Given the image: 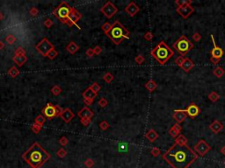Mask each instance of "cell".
<instances>
[{
    "label": "cell",
    "instance_id": "5b68a950",
    "mask_svg": "<svg viewBox=\"0 0 225 168\" xmlns=\"http://www.w3.org/2000/svg\"><path fill=\"white\" fill-rule=\"evenodd\" d=\"M193 44L192 42L185 36V35H181L177 40L176 42H174L173 45H172V47L174 49L177 50V52L181 55V56H184L190 51L193 48Z\"/></svg>",
    "mask_w": 225,
    "mask_h": 168
},
{
    "label": "cell",
    "instance_id": "7402d4cb",
    "mask_svg": "<svg viewBox=\"0 0 225 168\" xmlns=\"http://www.w3.org/2000/svg\"><path fill=\"white\" fill-rule=\"evenodd\" d=\"M145 137H146V138L149 140L150 142L153 143V142H155V140H157V139L158 138V133L156 131H155V130L150 129V130H149V131H147Z\"/></svg>",
    "mask_w": 225,
    "mask_h": 168
},
{
    "label": "cell",
    "instance_id": "484cf974",
    "mask_svg": "<svg viewBox=\"0 0 225 168\" xmlns=\"http://www.w3.org/2000/svg\"><path fill=\"white\" fill-rule=\"evenodd\" d=\"M66 49H67V51H68L69 53H70L71 54H74V53L79 49V47L75 43V42L71 41V42H69V44L67 46Z\"/></svg>",
    "mask_w": 225,
    "mask_h": 168
},
{
    "label": "cell",
    "instance_id": "83f0119b",
    "mask_svg": "<svg viewBox=\"0 0 225 168\" xmlns=\"http://www.w3.org/2000/svg\"><path fill=\"white\" fill-rule=\"evenodd\" d=\"M208 99L212 102V103H216L219 99H220V95L216 92V91H212L211 93L208 94Z\"/></svg>",
    "mask_w": 225,
    "mask_h": 168
},
{
    "label": "cell",
    "instance_id": "8992f818",
    "mask_svg": "<svg viewBox=\"0 0 225 168\" xmlns=\"http://www.w3.org/2000/svg\"><path fill=\"white\" fill-rule=\"evenodd\" d=\"M72 8L70 7L66 2H62L58 7L54 11V15L59 19L63 23H67V20L71 13Z\"/></svg>",
    "mask_w": 225,
    "mask_h": 168
},
{
    "label": "cell",
    "instance_id": "c3c4849f",
    "mask_svg": "<svg viewBox=\"0 0 225 168\" xmlns=\"http://www.w3.org/2000/svg\"><path fill=\"white\" fill-rule=\"evenodd\" d=\"M80 121H81L82 124L84 126H88L91 123V118H82V119H80Z\"/></svg>",
    "mask_w": 225,
    "mask_h": 168
},
{
    "label": "cell",
    "instance_id": "44dd1931",
    "mask_svg": "<svg viewBox=\"0 0 225 168\" xmlns=\"http://www.w3.org/2000/svg\"><path fill=\"white\" fill-rule=\"evenodd\" d=\"M12 60L19 67H22L27 61L28 58H27V56H26V55H14Z\"/></svg>",
    "mask_w": 225,
    "mask_h": 168
},
{
    "label": "cell",
    "instance_id": "ba28073f",
    "mask_svg": "<svg viewBox=\"0 0 225 168\" xmlns=\"http://www.w3.org/2000/svg\"><path fill=\"white\" fill-rule=\"evenodd\" d=\"M35 48H36V50L40 53H41L43 56H47L51 50L55 49L54 46L50 43L49 40L48 39H46V38H44L43 39H41L39 42V44H37L35 46Z\"/></svg>",
    "mask_w": 225,
    "mask_h": 168
},
{
    "label": "cell",
    "instance_id": "d6a6232c",
    "mask_svg": "<svg viewBox=\"0 0 225 168\" xmlns=\"http://www.w3.org/2000/svg\"><path fill=\"white\" fill-rule=\"evenodd\" d=\"M150 153H151V155L154 156V157H158L160 154H161V151L159 148L158 147H153L151 150H150Z\"/></svg>",
    "mask_w": 225,
    "mask_h": 168
},
{
    "label": "cell",
    "instance_id": "52a82bcc",
    "mask_svg": "<svg viewBox=\"0 0 225 168\" xmlns=\"http://www.w3.org/2000/svg\"><path fill=\"white\" fill-rule=\"evenodd\" d=\"M63 109L58 105H53L51 103H48V105L42 109V115L46 118L51 119L55 117H60L61 113L63 112Z\"/></svg>",
    "mask_w": 225,
    "mask_h": 168
},
{
    "label": "cell",
    "instance_id": "f907efd6",
    "mask_svg": "<svg viewBox=\"0 0 225 168\" xmlns=\"http://www.w3.org/2000/svg\"><path fill=\"white\" fill-rule=\"evenodd\" d=\"M84 165H86V167H88V168H91V167H92V166L94 165V162H93V160H92V159H89L86 160V162H84Z\"/></svg>",
    "mask_w": 225,
    "mask_h": 168
},
{
    "label": "cell",
    "instance_id": "74e56055",
    "mask_svg": "<svg viewBox=\"0 0 225 168\" xmlns=\"http://www.w3.org/2000/svg\"><path fill=\"white\" fill-rule=\"evenodd\" d=\"M111 27H112V25L110 24V23H108V22H106V23H105L102 26H101V28H102V30L106 33H108L109 32V30L111 29Z\"/></svg>",
    "mask_w": 225,
    "mask_h": 168
},
{
    "label": "cell",
    "instance_id": "f546056e",
    "mask_svg": "<svg viewBox=\"0 0 225 168\" xmlns=\"http://www.w3.org/2000/svg\"><path fill=\"white\" fill-rule=\"evenodd\" d=\"M193 3L192 0H176L175 4L178 5V7L185 6V5H189Z\"/></svg>",
    "mask_w": 225,
    "mask_h": 168
},
{
    "label": "cell",
    "instance_id": "603a6c76",
    "mask_svg": "<svg viewBox=\"0 0 225 168\" xmlns=\"http://www.w3.org/2000/svg\"><path fill=\"white\" fill-rule=\"evenodd\" d=\"M83 96L84 97V99H90L93 100L94 98L97 96V93H95L91 88H88L86 91L83 93Z\"/></svg>",
    "mask_w": 225,
    "mask_h": 168
},
{
    "label": "cell",
    "instance_id": "30bf717a",
    "mask_svg": "<svg viewBox=\"0 0 225 168\" xmlns=\"http://www.w3.org/2000/svg\"><path fill=\"white\" fill-rule=\"evenodd\" d=\"M100 11L104 14V15H105L106 18L111 19L113 16L115 15V14L117 13L118 9L116 8V6H115L114 4H113L112 2L108 1V2H106V3L104 5V6L100 9Z\"/></svg>",
    "mask_w": 225,
    "mask_h": 168
},
{
    "label": "cell",
    "instance_id": "d590c367",
    "mask_svg": "<svg viewBox=\"0 0 225 168\" xmlns=\"http://www.w3.org/2000/svg\"><path fill=\"white\" fill-rule=\"evenodd\" d=\"M41 127H42L41 125H40V124L36 123H34V125L32 126V131H33L35 134H37V133H39L40 131L41 130Z\"/></svg>",
    "mask_w": 225,
    "mask_h": 168
},
{
    "label": "cell",
    "instance_id": "9c48e42d",
    "mask_svg": "<svg viewBox=\"0 0 225 168\" xmlns=\"http://www.w3.org/2000/svg\"><path fill=\"white\" fill-rule=\"evenodd\" d=\"M194 151L196 152V154L200 157H204L205 154L207 153V151H209L211 150L210 145L205 141L203 139H200L197 144H195L194 147H193Z\"/></svg>",
    "mask_w": 225,
    "mask_h": 168
},
{
    "label": "cell",
    "instance_id": "e7e4bbea",
    "mask_svg": "<svg viewBox=\"0 0 225 168\" xmlns=\"http://www.w3.org/2000/svg\"><path fill=\"white\" fill-rule=\"evenodd\" d=\"M224 165H225V160H224Z\"/></svg>",
    "mask_w": 225,
    "mask_h": 168
},
{
    "label": "cell",
    "instance_id": "6f0895ef",
    "mask_svg": "<svg viewBox=\"0 0 225 168\" xmlns=\"http://www.w3.org/2000/svg\"><path fill=\"white\" fill-rule=\"evenodd\" d=\"M30 14L32 16H36L37 14H38V10H37V8H32L31 9V11H30Z\"/></svg>",
    "mask_w": 225,
    "mask_h": 168
},
{
    "label": "cell",
    "instance_id": "7a4b0ae2",
    "mask_svg": "<svg viewBox=\"0 0 225 168\" xmlns=\"http://www.w3.org/2000/svg\"><path fill=\"white\" fill-rule=\"evenodd\" d=\"M22 159L33 168H40L50 159V154L35 142L23 154Z\"/></svg>",
    "mask_w": 225,
    "mask_h": 168
},
{
    "label": "cell",
    "instance_id": "9f6ffc18",
    "mask_svg": "<svg viewBox=\"0 0 225 168\" xmlns=\"http://www.w3.org/2000/svg\"><path fill=\"white\" fill-rule=\"evenodd\" d=\"M94 54H95V53H94V51H93L92 48H89V49L86 51V55L89 56V57H92Z\"/></svg>",
    "mask_w": 225,
    "mask_h": 168
},
{
    "label": "cell",
    "instance_id": "f1b7e54d",
    "mask_svg": "<svg viewBox=\"0 0 225 168\" xmlns=\"http://www.w3.org/2000/svg\"><path fill=\"white\" fill-rule=\"evenodd\" d=\"M20 74V71L18 70V68L16 67H11L9 70H8V75L12 77V78H15L16 76H18Z\"/></svg>",
    "mask_w": 225,
    "mask_h": 168
},
{
    "label": "cell",
    "instance_id": "6da1fadb",
    "mask_svg": "<svg viewBox=\"0 0 225 168\" xmlns=\"http://www.w3.org/2000/svg\"><path fill=\"white\" fill-rule=\"evenodd\" d=\"M198 155L188 145L174 144L168 149L162 158L172 168H188L197 159Z\"/></svg>",
    "mask_w": 225,
    "mask_h": 168
},
{
    "label": "cell",
    "instance_id": "7bdbcfd3",
    "mask_svg": "<svg viewBox=\"0 0 225 168\" xmlns=\"http://www.w3.org/2000/svg\"><path fill=\"white\" fill-rule=\"evenodd\" d=\"M90 88H91V89H92V90H93L95 93H98V91L100 90V86L98 85V84L97 82H94V83L92 84V85Z\"/></svg>",
    "mask_w": 225,
    "mask_h": 168
},
{
    "label": "cell",
    "instance_id": "f6af8a7d",
    "mask_svg": "<svg viewBox=\"0 0 225 168\" xmlns=\"http://www.w3.org/2000/svg\"><path fill=\"white\" fill-rule=\"evenodd\" d=\"M66 154H67L66 151H65L64 149H63V148H61V149L57 151V156L60 157V158H64V157L66 156Z\"/></svg>",
    "mask_w": 225,
    "mask_h": 168
},
{
    "label": "cell",
    "instance_id": "3957f363",
    "mask_svg": "<svg viewBox=\"0 0 225 168\" xmlns=\"http://www.w3.org/2000/svg\"><path fill=\"white\" fill-rule=\"evenodd\" d=\"M150 54L160 65H165L166 62L173 56L174 53L169 47V46L166 45L165 42L162 40L151 50Z\"/></svg>",
    "mask_w": 225,
    "mask_h": 168
},
{
    "label": "cell",
    "instance_id": "1f68e13d",
    "mask_svg": "<svg viewBox=\"0 0 225 168\" xmlns=\"http://www.w3.org/2000/svg\"><path fill=\"white\" fill-rule=\"evenodd\" d=\"M5 41L7 42L9 45H13L14 42L16 41V38L14 37L12 34H9V35H7V37L5 38Z\"/></svg>",
    "mask_w": 225,
    "mask_h": 168
},
{
    "label": "cell",
    "instance_id": "5bb4252c",
    "mask_svg": "<svg viewBox=\"0 0 225 168\" xmlns=\"http://www.w3.org/2000/svg\"><path fill=\"white\" fill-rule=\"evenodd\" d=\"M81 17H82L81 14L75 8H72L71 13H70V15H69L66 24H68L69 26L72 25H76V23L81 19Z\"/></svg>",
    "mask_w": 225,
    "mask_h": 168
},
{
    "label": "cell",
    "instance_id": "2e32d148",
    "mask_svg": "<svg viewBox=\"0 0 225 168\" xmlns=\"http://www.w3.org/2000/svg\"><path fill=\"white\" fill-rule=\"evenodd\" d=\"M60 117H61V118H62L65 123H69L70 121H71V120L74 118L75 115H74V113H73V112L70 110L69 109H64L63 110V112L61 113Z\"/></svg>",
    "mask_w": 225,
    "mask_h": 168
},
{
    "label": "cell",
    "instance_id": "816d5d0a",
    "mask_svg": "<svg viewBox=\"0 0 225 168\" xmlns=\"http://www.w3.org/2000/svg\"><path fill=\"white\" fill-rule=\"evenodd\" d=\"M59 143H60L63 146L67 145V144H68V138H67L66 137H63L59 140Z\"/></svg>",
    "mask_w": 225,
    "mask_h": 168
},
{
    "label": "cell",
    "instance_id": "cb8c5ba5",
    "mask_svg": "<svg viewBox=\"0 0 225 168\" xmlns=\"http://www.w3.org/2000/svg\"><path fill=\"white\" fill-rule=\"evenodd\" d=\"M187 142H188L187 138L183 134H179L175 138V144H177L179 145H187Z\"/></svg>",
    "mask_w": 225,
    "mask_h": 168
},
{
    "label": "cell",
    "instance_id": "f5cc1de1",
    "mask_svg": "<svg viewBox=\"0 0 225 168\" xmlns=\"http://www.w3.org/2000/svg\"><path fill=\"white\" fill-rule=\"evenodd\" d=\"M98 105H100L101 107H106L107 105V101L105 98H101V99L98 101Z\"/></svg>",
    "mask_w": 225,
    "mask_h": 168
},
{
    "label": "cell",
    "instance_id": "4dcf8cb0",
    "mask_svg": "<svg viewBox=\"0 0 225 168\" xmlns=\"http://www.w3.org/2000/svg\"><path fill=\"white\" fill-rule=\"evenodd\" d=\"M45 121H46V117H43L42 115H39L36 118H35V122L34 123H38V124H40V125H43V123H45Z\"/></svg>",
    "mask_w": 225,
    "mask_h": 168
},
{
    "label": "cell",
    "instance_id": "94428289",
    "mask_svg": "<svg viewBox=\"0 0 225 168\" xmlns=\"http://www.w3.org/2000/svg\"><path fill=\"white\" fill-rule=\"evenodd\" d=\"M221 151V153L222 154V155H224V156H225V145H224V146H222V147L221 148V151Z\"/></svg>",
    "mask_w": 225,
    "mask_h": 168
},
{
    "label": "cell",
    "instance_id": "ab89813d",
    "mask_svg": "<svg viewBox=\"0 0 225 168\" xmlns=\"http://www.w3.org/2000/svg\"><path fill=\"white\" fill-rule=\"evenodd\" d=\"M184 60H185V58L183 57V56H179V57H177L176 60H175V63H176L179 67H181L183 62H184Z\"/></svg>",
    "mask_w": 225,
    "mask_h": 168
},
{
    "label": "cell",
    "instance_id": "4316f807",
    "mask_svg": "<svg viewBox=\"0 0 225 168\" xmlns=\"http://www.w3.org/2000/svg\"><path fill=\"white\" fill-rule=\"evenodd\" d=\"M213 74L215 76H216L217 78H221L223 76V75L225 74V70L222 67H216L214 68L213 70Z\"/></svg>",
    "mask_w": 225,
    "mask_h": 168
},
{
    "label": "cell",
    "instance_id": "d6986e66",
    "mask_svg": "<svg viewBox=\"0 0 225 168\" xmlns=\"http://www.w3.org/2000/svg\"><path fill=\"white\" fill-rule=\"evenodd\" d=\"M77 115L81 119L82 118H91L93 116V112L88 107H84L78 112Z\"/></svg>",
    "mask_w": 225,
    "mask_h": 168
},
{
    "label": "cell",
    "instance_id": "ffe728a7",
    "mask_svg": "<svg viewBox=\"0 0 225 168\" xmlns=\"http://www.w3.org/2000/svg\"><path fill=\"white\" fill-rule=\"evenodd\" d=\"M193 67H194L193 61L191 59H189V58L187 57V58H185V60H184V62H183V64H182V66H181V68L184 70L186 73H189L190 70H191Z\"/></svg>",
    "mask_w": 225,
    "mask_h": 168
},
{
    "label": "cell",
    "instance_id": "11a10c76",
    "mask_svg": "<svg viewBox=\"0 0 225 168\" xmlns=\"http://www.w3.org/2000/svg\"><path fill=\"white\" fill-rule=\"evenodd\" d=\"M93 51H94V53H95V54H100V53L102 52V49H101L100 47L97 46V47H95V48H93Z\"/></svg>",
    "mask_w": 225,
    "mask_h": 168
},
{
    "label": "cell",
    "instance_id": "e0dca14e",
    "mask_svg": "<svg viewBox=\"0 0 225 168\" xmlns=\"http://www.w3.org/2000/svg\"><path fill=\"white\" fill-rule=\"evenodd\" d=\"M125 11L130 17H134L135 14L140 11V8L138 7V5H135V3L131 2V3L129 4L128 6L125 8Z\"/></svg>",
    "mask_w": 225,
    "mask_h": 168
},
{
    "label": "cell",
    "instance_id": "680465c9",
    "mask_svg": "<svg viewBox=\"0 0 225 168\" xmlns=\"http://www.w3.org/2000/svg\"><path fill=\"white\" fill-rule=\"evenodd\" d=\"M210 61H211V63H213L214 65H216V64H218L219 63V60H216V59H213V58H210Z\"/></svg>",
    "mask_w": 225,
    "mask_h": 168
},
{
    "label": "cell",
    "instance_id": "681fc988",
    "mask_svg": "<svg viewBox=\"0 0 225 168\" xmlns=\"http://www.w3.org/2000/svg\"><path fill=\"white\" fill-rule=\"evenodd\" d=\"M100 126L101 130H103V131H106V129H108V127H109V124H108V123H107L106 121H103L102 123H100Z\"/></svg>",
    "mask_w": 225,
    "mask_h": 168
},
{
    "label": "cell",
    "instance_id": "be15d7a7",
    "mask_svg": "<svg viewBox=\"0 0 225 168\" xmlns=\"http://www.w3.org/2000/svg\"><path fill=\"white\" fill-rule=\"evenodd\" d=\"M3 18H4V15H3V14H2L1 12H0V20H1Z\"/></svg>",
    "mask_w": 225,
    "mask_h": 168
},
{
    "label": "cell",
    "instance_id": "277c9868",
    "mask_svg": "<svg viewBox=\"0 0 225 168\" xmlns=\"http://www.w3.org/2000/svg\"><path fill=\"white\" fill-rule=\"evenodd\" d=\"M106 34L116 45L121 44V42L123 39L129 38V32L127 30L119 21H115L114 24H113L111 29Z\"/></svg>",
    "mask_w": 225,
    "mask_h": 168
},
{
    "label": "cell",
    "instance_id": "8d00e7d4",
    "mask_svg": "<svg viewBox=\"0 0 225 168\" xmlns=\"http://www.w3.org/2000/svg\"><path fill=\"white\" fill-rule=\"evenodd\" d=\"M103 79H104L107 83H110L113 80H114V76H113V75H112L111 73H106V74L104 75Z\"/></svg>",
    "mask_w": 225,
    "mask_h": 168
},
{
    "label": "cell",
    "instance_id": "6125c7cd",
    "mask_svg": "<svg viewBox=\"0 0 225 168\" xmlns=\"http://www.w3.org/2000/svg\"><path fill=\"white\" fill-rule=\"evenodd\" d=\"M4 47H5V44H4V42L0 40V50H2Z\"/></svg>",
    "mask_w": 225,
    "mask_h": 168
},
{
    "label": "cell",
    "instance_id": "e575fe53",
    "mask_svg": "<svg viewBox=\"0 0 225 168\" xmlns=\"http://www.w3.org/2000/svg\"><path fill=\"white\" fill-rule=\"evenodd\" d=\"M135 61L138 65H142V64L145 61V58L143 57V55H137L136 57L135 58Z\"/></svg>",
    "mask_w": 225,
    "mask_h": 168
},
{
    "label": "cell",
    "instance_id": "f35d334b",
    "mask_svg": "<svg viewBox=\"0 0 225 168\" xmlns=\"http://www.w3.org/2000/svg\"><path fill=\"white\" fill-rule=\"evenodd\" d=\"M168 132H169V134L171 135V137H172L173 138H176V137H178V136L180 134L179 132H178L177 131H175V130H174L172 127V128H170V130H169V131H168Z\"/></svg>",
    "mask_w": 225,
    "mask_h": 168
},
{
    "label": "cell",
    "instance_id": "ac0fdd59",
    "mask_svg": "<svg viewBox=\"0 0 225 168\" xmlns=\"http://www.w3.org/2000/svg\"><path fill=\"white\" fill-rule=\"evenodd\" d=\"M209 129L212 131L215 134H218L223 129V125L220 121L214 120L213 123L209 125Z\"/></svg>",
    "mask_w": 225,
    "mask_h": 168
},
{
    "label": "cell",
    "instance_id": "60d3db41",
    "mask_svg": "<svg viewBox=\"0 0 225 168\" xmlns=\"http://www.w3.org/2000/svg\"><path fill=\"white\" fill-rule=\"evenodd\" d=\"M15 55H26V51L23 47H19L16 50H15Z\"/></svg>",
    "mask_w": 225,
    "mask_h": 168
},
{
    "label": "cell",
    "instance_id": "ee69618b",
    "mask_svg": "<svg viewBox=\"0 0 225 168\" xmlns=\"http://www.w3.org/2000/svg\"><path fill=\"white\" fill-rule=\"evenodd\" d=\"M193 39L195 42H199V41L201 39V33H194L193 35Z\"/></svg>",
    "mask_w": 225,
    "mask_h": 168
},
{
    "label": "cell",
    "instance_id": "9a60e30c",
    "mask_svg": "<svg viewBox=\"0 0 225 168\" xmlns=\"http://www.w3.org/2000/svg\"><path fill=\"white\" fill-rule=\"evenodd\" d=\"M173 112H174V113H173V115H172V118H173L178 123H179V124H180L181 123L184 122V121L186 120L187 117V115L185 113V112H183V111L181 110V109H175Z\"/></svg>",
    "mask_w": 225,
    "mask_h": 168
},
{
    "label": "cell",
    "instance_id": "bcb514c9",
    "mask_svg": "<svg viewBox=\"0 0 225 168\" xmlns=\"http://www.w3.org/2000/svg\"><path fill=\"white\" fill-rule=\"evenodd\" d=\"M144 39L148 41H151L152 39H153V33L151 32H147L145 34H144Z\"/></svg>",
    "mask_w": 225,
    "mask_h": 168
},
{
    "label": "cell",
    "instance_id": "4fadbf2b",
    "mask_svg": "<svg viewBox=\"0 0 225 168\" xmlns=\"http://www.w3.org/2000/svg\"><path fill=\"white\" fill-rule=\"evenodd\" d=\"M176 11L179 14V15L183 19H187L191 14L194 11V7H193L191 5H185V6H181V7H177Z\"/></svg>",
    "mask_w": 225,
    "mask_h": 168
},
{
    "label": "cell",
    "instance_id": "7dc6e473",
    "mask_svg": "<svg viewBox=\"0 0 225 168\" xmlns=\"http://www.w3.org/2000/svg\"><path fill=\"white\" fill-rule=\"evenodd\" d=\"M172 127L175 130V131H177L178 132H181V131H182V126L179 124V123H174Z\"/></svg>",
    "mask_w": 225,
    "mask_h": 168
},
{
    "label": "cell",
    "instance_id": "d4e9b609",
    "mask_svg": "<svg viewBox=\"0 0 225 168\" xmlns=\"http://www.w3.org/2000/svg\"><path fill=\"white\" fill-rule=\"evenodd\" d=\"M145 88L148 89V91L149 92H153L155 89H156L157 88H158V84H157V82L155 81L154 80H152V79H150V81H147V83L145 84Z\"/></svg>",
    "mask_w": 225,
    "mask_h": 168
},
{
    "label": "cell",
    "instance_id": "836d02e7",
    "mask_svg": "<svg viewBox=\"0 0 225 168\" xmlns=\"http://www.w3.org/2000/svg\"><path fill=\"white\" fill-rule=\"evenodd\" d=\"M51 92H52V94L55 95H60V93L62 92V89H61V88H60L59 86L55 85V86L51 89Z\"/></svg>",
    "mask_w": 225,
    "mask_h": 168
},
{
    "label": "cell",
    "instance_id": "8fae6325",
    "mask_svg": "<svg viewBox=\"0 0 225 168\" xmlns=\"http://www.w3.org/2000/svg\"><path fill=\"white\" fill-rule=\"evenodd\" d=\"M210 38H211V40L213 42V49L211 50V57L210 58H213V59H216V60H221L222 57L224 54V52L223 50L219 47L217 46L216 42V39H215V37L213 34L210 35Z\"/></svg>",
    "mask_w": 225,
    "mask_h": 168
},
{
    "label": "cell",
    "instance_id": "b9f144b4",
    "mask_svg": "<svg viewBox=\"0 0 225 168\" xmlns=\"http://www.w3.org/2000/svg\"><path fill=\"white\" fill-rule=\"evenodd\" d=\"M57 54H58V53L56 52L55 49H53V50H51L49 53V54L47 55L48 57L50 59V60H53L54 58H55V56H57Z\"/></svg>",
    "mask_w": 225,
    "mask_h": 168
},
{
    "label": "cell",
    "instance_id": "91938a15",
    "mask_svg": "<svg viewBox=\"0 0 225 168\" xmlns=\"http://www.w3.org/2000/svg\"><path fill=\"white\" fill-rule=\"evenodd\" d=\"M84 103H86V105H91V104L92 103L93 100H90V99H84Z\"/></svg>",
    "mask_w": 225,
    "mask_h": 168
},
{
    "label": "cell",
    "instance_id": "db71d44e",
    "mask_svg": "<svg viewBox=\"0 0 225 168\" xmlns=\"http://www.w3.org/2000/svg\"><path fill=\"white\" fill-rule=\"evenodd\" d=\"M44 25H45L46 27L49 28V27L53 25V21H52L51 19H47L45 20V22H44Z\"/></svg>",
    "mask_w": 225,
    "mask_h": 168
},
{
    "label": "cell",
    "instance_id": "7c38bea8",
    "mask_svg": "<svg viewBox=\"0 0 225 168\" xmlns=\"http://www.w3.org/2000/svg\"><path fill=\"white\" fill-rule=\"evenodd\" d=\"M181 110H182L183 112H185V113H186L188 117H190L191 118H195V117H197L200 115V113H201V109H200V107L197 105L196 103H191L187 106V109H181Z\"/></svg>",
    "mask_w": 225,
    "mask_h": 168
}]
</instances>
